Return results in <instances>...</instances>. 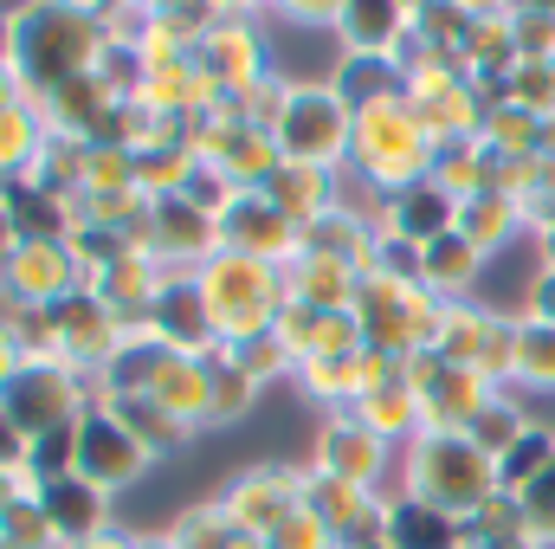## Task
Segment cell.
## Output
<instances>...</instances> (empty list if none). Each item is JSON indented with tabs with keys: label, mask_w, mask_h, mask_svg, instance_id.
I'll list each match as a JSON object with an SVG mask.
<instances>
[{
	"label": "cell",
	"mask_w": 555,
	"mask_h": 549,
	"mask_svg": "<svg viewBox=\"0 0 555 549\" xmlns=\"http://www.w3.org/2000/svg\"><path fill=\"white\" fill-rule=\"evenodd\" d=\"M401 537H408V544H414V549H433V544H446V531H439V524H426L420 511H414V518H408V524H401Z\"/></svg>",
	"instance_id": "obj_1"
}]
</instances>
